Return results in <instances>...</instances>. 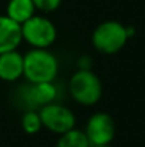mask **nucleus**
I'll use <instances>...</instances> for the list:
<instances>
[{
	"mask_svg": "<svg viewBox=\"0 0 145 147\" xmlns=\"http://www.w3.org/2000/svg\"><path fill=\"white\" fill-rule=\"evenodd\" d=\"M23 76L29 83H50L58 74V60L47 49H33L23 54Z\"/></svg>",
	"mask_w": 145,
	"mask_h": 147,
	"instance_id": "nucleus-1",
	"label": "nucleus"
},
{
	"mask_svg": "<svg viewBox=\"0 0 145 147\" xmlns=\"http://www.w3.org/2000/svg\"><path fill=\"white\" fill-rule=\"evenodd\" d=\"M130 36V29L122 23L107 20L100 23L94 29L91 42L97 51L104 54H115L127 45Z\"/></svg>",
	"mask_w": 145,
	"mask_h": 147,
	"instance_id": "nucleus-2",
	"label": "nucleus"
},
{
	"mask_svg": "<svg viewBox=\"0 0 145 147\" xmlns=\"http://www.w3.org/2000/svg\"><path fill=\"white\" fill-rule=\"evenodd\" d=\"M68 90L78 104L94 106L102 96V83L90 69H80L71 76Z\"/></svg>",
	"mask_w": 145,
	"mask_h": 147,
	"instance_id": "nucleus-3",
	"label": "nucleus"
},
{
	"mask_svg": "<svg viewBox=\"0 0 145 147\" xmlns=\"http://www.w3.org/2000/svg\"><path fill=\"white\" fill-rule=\"evenodd\" d=\"M21 36L33 49H48L57 39V29L50 19L34 14L21 24Z\"/></svg>",
	"mask_w": 145,
	"mask_h": 147,
	"instance_id": "nucleus-4",
	"label": "nucleus"
},
{
	"mask_svg": "<svg viewBox=\"0 0 145 147\" xmlns=\"http://www.w3.org/2000/svg\"><path fill=\"white\" fill-rule=\"evenodd\" d=\"M39 113H40L43 127H46L48 131H51L54 134L60 136L63 133L70 131L76 126L74 113L68 107H65L60 103L53 101L46 106H41Z\"/></svg>",
	"mask_w": 145,
	"mask_h": 147,
	"instance_id": "nucleus-5",
	"label": "nucleus"
},
{
	"mask_svg": "<svg viewBox=\"0 0 145 147\" xmlns=\"http://www.w3.org/2000/svg\"><path fill=\"white\" fill-rule=\"evenodd\" d=\"M91 146H108L115 137V121L104 111L94 113L84 130Z\"/></svg>",
	"mask_w": 145,
	"mask_h": 147,
	"instance_id": "nucleus-6",
	"label": "nucleus"
},
{
	"mask_svg": "<svg viewBox=\"0 0 145 147\" xmlns=\"http://www.w3.org/2000/svg\"><path fill=\"white\" fill-rule=\"evenodd\" d=\"M21 42V24L16 23L6 14L0 16V54L17 50Z\"/></svg>",
	"mask_w": 145,
	"mask_h": 147,
	"instance_id": "nucleus-7",
	"label": "nucleus"
},
{
	"mask_svg": "<svg viewBox=\"0 0 145 147\" xmlns=\"http://www.w3.org/2000/svg\"><path fill=\"white\" fill-rule=\"evenodd\" d=\"M23 70L24 60L21 53L11 50L0 54V80L13 83L23 76Z\"/></svg>",
	"mask_w": 145,
	"mask_h": 147,
	"instance_id": "nucleus-8",
	"label": "nucleus"
},
{
	"mask_svg": "<svg viewBox=\"0 0 145 147\" xmlns=\"http://www.w3.org/2000/svg\"><path fill=\"white\" fill-rule=\"evenodd\" d=\"M55 96H57V89L53 84V82L30 83V87L27 89V93H26L29 103L33 106H39V107L46 106L48 103H53Z\"/></svg>",
	"mask_w": 145,
	"mask_h": 147,
	"instance_id": "nucleus-9",
	"label": "nucleus"
},
{
	"mask_svg": "<svg viewBox=\"0 0 145 147\" xmlns=\"http://www.w3.org/2000/svg\"><path fill=\"white\" fill-rule=\"evenodd\" d=\"M36 6L33 0H9L6 7V16L19 24H23L31 16L36 14Z\"/></svg>",
	"mask_w": 145,
	"mask_h": 147,
	"instance_id": "nucleus-10",
	"label": "nucleus"
},
{
	"mask_svg": "<svg viewBox=\"0 0 145 147\" xmlns=\"http://www.w3.org/2000/svg\"><path fill=\"white\" fill-rule=\"evenodd\" d=\"M55 147H91V144L83 130L71 129L70 131L60 134Z\"/></svg>",
	"mask_w": 145,
	"mask_h": 147,
	"instance_id": "nucleus-11",
	"label": "nucleus"
},
{
	"mask_svg": "<svg viewBox=\"0 0 145 147\" xmlns=\"http://www.w3.org/2000/svg\"><path fill=\"white\" fill-rule=\"evenodd\" d=\"M41 127L43 124H41L40 113L37 110H27L21 116V129L27 134H36L41 130Z\"/></svg>",
	"mask_w": 145,
	"mask_h": 147,
	"instance_id": "nucleus-12",
	"label": "nucleus"
},
{
	"mask_svg": "<svg viewBox=\"0 0 145 147\" xmlns=\"http://www.w3.org/2000/svg\"><path fill=\"white\" fill-rule=\"evenodd\" d=\"M33 3L37 10L50 13V11H54L55 9H58V6L61 4V0H33Z\"/></svg>",
	"mask_w": 145,
	"mask_h": 147,
	"instance_id": "nucleus-13",
	"label": "nucleus"
},
{
	"mask_svg": "<svg viewBox=\"0 0 145 147\" xmlns=\"http://www.w3.org/2000/svg\"><path fill=\"white\" fill-rule=\"evenodd\" d=\"M91 147H111V146L108 144V146H91Z\"/></svg>",
	"mask_w": 145,
	"mask_h": 147,
	"instance_id": "nucleus-14",
	"label": "nucleus"
}]
</instances>
